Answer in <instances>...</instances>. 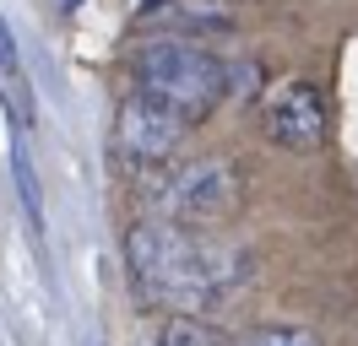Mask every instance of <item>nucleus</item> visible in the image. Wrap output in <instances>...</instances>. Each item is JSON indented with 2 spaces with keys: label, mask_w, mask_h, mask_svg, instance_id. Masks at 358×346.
<instances>
[{
  "label": "nucleus",
  "mask_w": 358,
  "mask_h": 346,
  "mask_svg": "<svg viewBox=\"0 0 358 346\" xmlns=\"http://www.w3.org/2000/svg\"><path fill=\"white\" fill-rule=\"evenodd\" d=\"M125 276L136 298L163 314H212L250 281V255L201 227L141 216L125 227Z\"/></svg>",
  "instance_id": "1"
},
{
  "label": "nucleus",
  "mask_w": 358,
  "mask_h": 346,
  "mask_svg": "<svg viewBox=\"0 0 358 346\" xmlns=\"http://www.w3.org/2000/svg\"><path fill=\"white\" fill-rule=\"evenodd\" d=\"M131 92L174 108L185 125H201L228 98V65L201 43L157 33L131 49Z\"/></svg>",
  "instance_id": "2"
},
{
  "label": "nucleus",
  "mask_w": 358,
  "mask_h": 346,
  "mask_svg": "<svg viewBox=\"0 0 358 346\" xmlns=\"http://www.w3.org/2000/svg\"><path fill=\"white\" fill-rule=\"evenodd\" d=\"M245 179L228 157H196V163H163L147 179V211L179 227H217L239 211Z\"/></svg>",
  "instance_id": "3"
},
{
  "label": "nucleus",
  "mask_w": 358,
  "mask_h": 346,
  "mask_svg": "<svg viewBox=\"0 0 358 346\" xmlns=\"http://www.w3.org/2000/svg\"><path fill=\"white\" fill-rule=\"evenodd\" d=\"M196 125H185L174 108L152 103V98H141V92H125L120 108H114V151L136 163V168H163V163H174V151L185 146V135Z\"/></svg>",
  "instance_id": "4"
},
{
  "label": "nucleus",
  "mask_w": 358,
  "mask_h": 346,
  "mask_svg": "<svg viewBox=\"0 0 358 346\" xmlns=\"http://www.w3.org/2000/svg\"><path fill=\"white\" fill-rule=\"evenodd\" d=\"M261 130L282 151H315L326 141V98L315 82H277L261 103Z\"/></svg>",
  "instance_id": "5"
},
{
  "label": "nucleus",
  "mask_w": 358,
  "mask_h": 346,
  "mask_svg": "<svg viewBox=\"0 0 358 346\" xmlns=\"http://www.w3.org/2000/svg\"><path fill=\"white\" fill-rule=\"evenodd\" d=\"M152 346H234L206 314H163Z\"/></svg>",
  "instance_id": "6"
},
{
  "label": "nucleus",
  "mask_w": 358,
  "mask_h": 346,
  "mask_svg": "<svg viewBox=\"0 0 358 346\" xmlns=\"http://www.w3.org/2000/svg\"><path fill=\"white\" fill-rule=\"evenodd\" d=\"M234 346H320L310 330H299V324H261V330H250L245 341Z\"/></svg>",
  "instance_id": "7"
},
{
  "label": "nucleus",
  "mask_w": 358,
  "mask_h": 346,
  "mask_svg": "<svg viewBox=\"0 0 358 346\" xmlns=\"http://www.w3.org/2000/svg\"><path fill=\"white\" fill-rule=\"evenodd\" d=\"M11 168H17V190H22L27 222H33V227H44V200H38V184H33V163H27V151H22V146H17V157H11Z\"/></svg>",
  "instance_id": "8"
},
{
  "label": "nucleus",
  "mask_w": 358,
  "mask_h": 346,
  "mask_svg": "<svg viewBox=\"0 0 358 346\" xmlns=\"http://www.w3.org/2000/svg\"><path fill=\"white\" fill-rule=\"evenodd\" d=\"M0 76H22V54H17V38H11V22L0 17Z\"/></svg>",
  "instance_id": "9"
}]
</instances>
